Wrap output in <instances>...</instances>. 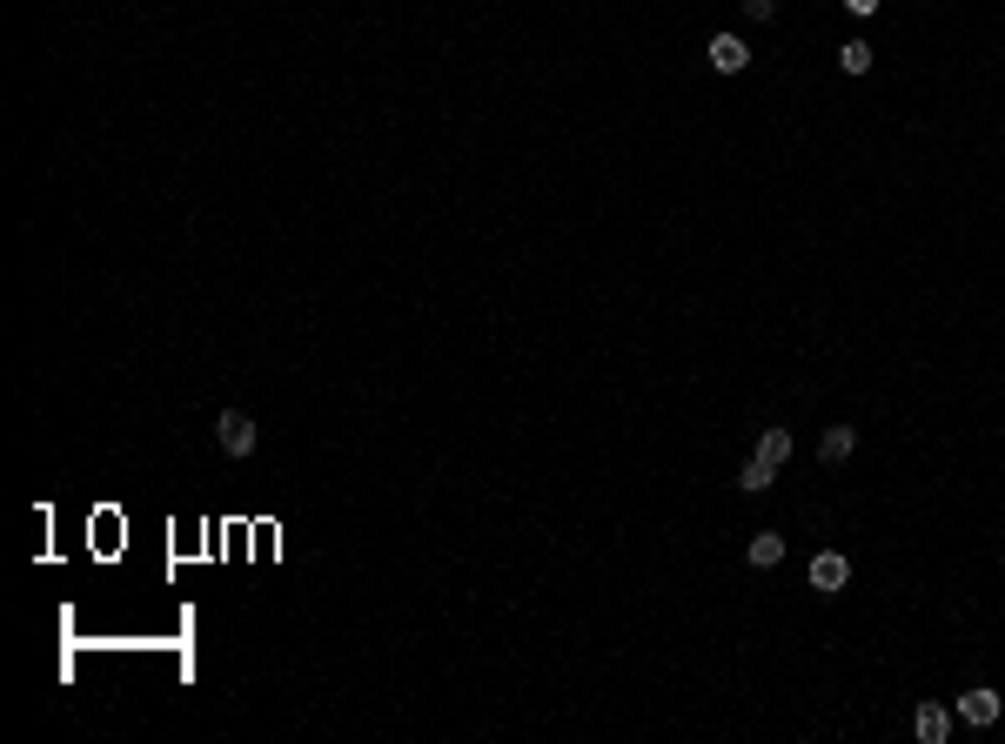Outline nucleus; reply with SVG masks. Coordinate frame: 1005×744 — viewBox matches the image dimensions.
Here are the masks:
<instances>
[{"mask_svg":"<svg viewBox=\"0 0 1005 744\" xmlns=\"http://www.w3.org/2000/svg\"><path fill=\"white\" fill-rule=\"evenodd\" d=\"M215 443H222L228 456H255L262 429H255V416H248V409H222V416H215Z\"/></svg>","mask_w":1005,"mask_h":744,"instance_id":"obj_1","label":"nucleus"},{"mask_svg":"<svg viewBox=\"0 0 1005 744\" xmlns=\"http://www.w3.org/2000/svg\"><path fill=\"white\" fill-rule=\"evenodd\" d=\"M952 711H959V724H972V731H992V724H999V711H1005V698L992 691V684H972Z\"/></svg>","mask_w":1005,"mask_h":744,"instance_id":"obj_2","label":"nucleus"},{"mask_svg":"<svg viewBox=\"0 0 1005 744\" xmlns=\"http://www.w3.org/2000/svg\"><path fill=\"white\" fill-rule=\"evenodd\" d=\"M845 584H851V564H845V550H818V557H811V590H825V597H838Z\"/></svg>","mask_w":1005,"mask_h":744,"instance_id":"obj_3","label":"nucleus"},{"mask_svg":"<svg viewBox=\"0 0 1005 744\" xmlns=\"http://www.w3.org/2000/svg\"><path fill=\"white\" fill-rule=\"evenodd\" d=\"M704 54H711L717 74H744V68H751V47L737 41V34H711V47H704Z\"/></svg>","mask_w":1005,"mask_h":744,"instance_id":"obj_4","label":"nucleus"},{"mask_svg":"<svg viewBox=\"0 0 1005 744\" xmlns=\"http://www.w3.org/2000/svg\"><path fill=\"white\" fill-rule=\"evenodd\" d=\"M912 738H918V744H945V738H952V711H945V704H918Z\"/></svg>","mask_w":1005,"mask_h":744,"instance_id":"obj_5","label":"nucleus"},{"mask_svg":"<svg viewBox=\"0 0 1005 744\" xmlns=\"http://www.w3.org/2000/svg\"><path fill=\"white\" fill-rule=\"evenodd\" d=\"M851 450H858V429L851 423H831L825 436H818V456H825V463H845Z\"/></svg>","mask_w":1005,"mask_h":744,"instance_id":"obj_6","label":"nucleus"},{"mask_svg":"<svg viewBox=\"0 0 1005 744\" xmlns=\"http://www.w3.org/2000/svg\"><path fill=\"white\" fill-rule=\"evenodd\" d=\"M744 557H751V570H778L784 564V537H778V530H758Z\"/></svg>","mask_w":1005,"mask_h":744,"instance_id":"obj_7","label":"nucleus"},{"mask_svg":"<svg viewBox=\"0 0 1005 744\" xmlns=\"http://www.w3.org/2000/svg\"><path fill=\"white\" fill-rule=\"evenodd\" d=\"M771 483H778V463H764V456H751V463L737 470V490H744V496H764Z\"/></svg>","mask_w":1005,"mask_h":744,"instance_id":"obj_8","label":"nucleus"},{"mask_svg":"<svg viewBox=\"0 0 1005 744\" xmlns=\"http://www.w3.org/2000/svg\"><path fill=\"white\" fill-rule=\"evenodd\" d=\"M758 456L784 470V463H791V429H758Z\"/></svg>","mask_w":1005,"mask_h":744,"instance_id":"obj_9","label":"nucleus"},{"mask_svg":"<svg viewBox=\"0 0 1005 744\" xmlns=\"http://www.w3.org/2000/svg\"><path fill=\"white\" fill-rule=\"evenodd\" d=\"M838 68H845V74H871V41H845V47H838Z\"/></svg>","mask_w":1005,"mask_h":744,"instance_id":"obj_10","label":"nucleus"},{"mask_svg":"<svg viewBox=\"0 0 1005 744\" xmlns=\"http://www.w3.org/2000/svg\"><path fill=\"white\" fill-rule=\"evenodd\" d=\"M744 14H751V21H771V14H778V0H744Z\"/></svg>","mask_w":1005,"mask_h":744,"instance_id":"obj_11","label":"nucleus"},{"mask_svg":"<svg viewBox=\"0 0 1005 744\" xmlns=\"http://www.w3.org/2000/svg\"><path fill=\"white\" fill-rule=\"evenodd\" d=\"M845 7L858 14V21H865V14H878V0H845Z\"/></svg>","mask_w":1005,"mask_h":744,"instance_id":"obj_12","label":"nucleus"}]
</instances>
